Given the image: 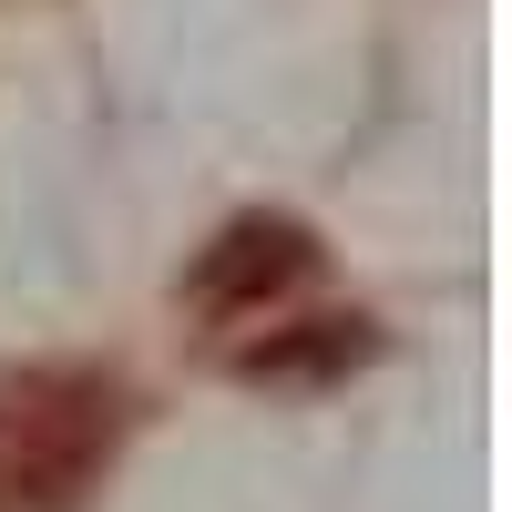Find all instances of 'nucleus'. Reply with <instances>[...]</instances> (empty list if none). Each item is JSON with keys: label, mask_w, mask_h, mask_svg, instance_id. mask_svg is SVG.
Segmentation results:
<instances>
[{"label": "nucleus", "mask_w": 512, "mask_h": 512, "mask_svg": "<svg viewBox=\"0 0 512 512\" xmlns=\"http://www.w3.org/2000/svg\"><path fill=\"white\" fill-rule=\"evenodd\" d=\"M113 451V400L93 379H21L0 390V512H62Z\"/></svg>", "instance_id": "nucleus-1"}]
</instances>
